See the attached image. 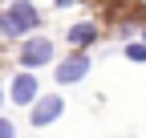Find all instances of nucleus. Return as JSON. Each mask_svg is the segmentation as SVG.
Here are the masks:
<instances>
[{
	"instance_id": "nucleus-5",
	"label": "nucleus",
	"mask_w": 146,
	"mask_h": 138,
	"mask_svg": "<svg viewBox=\"0 0 146 138\" xmlns=\"http://www.w3.org/2000/svg\"><path fill=\"white\" fill-rule=\"evenodd\" d=\"M65 110V102L57 94H45V98H36L33 102V126H49V122H57Z\"/></svg>"
},
{
	"instance_id": "nucleus-4",
	"label": "nucleus",
	"mask_w": 146,
	"mask_h": 138,
	"mask_svg": "<svg viewBox=\"0 0 146 138\" xmlns=\"http://www.w3.org/2000/svg\"><path fill=\"white\" fill-rule=\"evenodd\" d=\"M36 98H41V85H36L33 69L16 73V77H12V106H33Z\"/></svg>"
},
{
	"instance_id": "nucleus-6",
	"label": "nucleus",
	"mask_w": 146,
	"mask_h": 138,
	"mask_svg": "<svg viewBox=\"0 0 146 138\" xmlns=\"http://www.w3.org/2000/svg\"><path fill=\"white\" fill-rule=\"evenodd\" d=\"M94 41H98V29L89 25V21H81V25L69 29V45H73V49H89Z\"/></svg>"
},
{
	"instance_id": "nucleus-1",
	"label": "nucleus",
	"mask_w": 146,
	"mask_h": 138,
	"mask_svg": "<svg viewBox=\"0 0 146 138\" xmlns=\"http://www.w3.org/2000/svg\"><path fill=\"white\" fill-rule=\"evenodd\" d=\"M33 29H41V12H36L33 0H12V4L0 12V37L21 41L25 33H33Z\"/></svg>"
},
{
	"instance_id": "nucleus-2",
	"label": "nucleus",
	"mask_w": 146,
	"mask_h": 138,
	"mask_svg": "<svg viewBox=\"0 0 146 138\" xmlns=\"http://www.w3.org/2000/svg\"><path fill=\"white\" fill-rule=\"evenodd\" d=\"M53 61V41L49 37H29L25 45H21V65L25 69H41V65H49Z\"/></svg>"
},
{
	"instance_id": "nucleus-11",
	"label": "nucleus",
	"mask_w": 146,
	"mask_h": 138,
	"mask_svg": "<svg viewBox=\"0 0 146 138\" xmlns=\"http://www.w3.org/2000/svg\"><path fill=\"white\" fill-rule=\"evenodd\" d=\"M142 41H146V29H142Z\"/></svg>"
},
{
	"instance_id": "nucleus-9",
	"label": "nucleus",
	"mask_w": 146,
	"mask_h": 138,
	"mask_svg": "<svg viewBox=\"0 0 146 138\" xmlns=\"http://www.w3.org/2000/svg\"><path fill=\"white\" fill-rule=\"evenodd\" d=\"M53 4H57V8H69V4H73V0H53Z\"/></svg>"
},
{
	"instance_id": "nucleus-8",
	"label": "nucleus",
	"mask_w": 146,
	"mask_h": 138,
	"mask_svg": "<svg viewBox=\"0 0 146 138\" xmlns=\"http://www.w3.org/2000/svg\"><path fill=\"white\" fill-rule=\"evenodd\" d=\"M0 138H16V126L8 122V118H0Z\"/></svg>"
},
{
	"instance_id": "nucleus-7",
	"label": "nucleus",
	"mask_w": 146,
	"mask_h": 138,
	"mask_svg": "<svg viewBox=\"0 0 146 138\" xmlns=\"http://www.w3.org/2000/svg\"><path fill=\"white\" fill-rule=\"evenodd\" d=\"M126 61H142L146 65V41H130L126 45Z\"/></svg>"
},
{
	"instance_id": "nucleus-10",
	"label": "nucleus",
	"mask_w": 146,
	"mask_h": 138,
	"mask_svg": "<svg viewBox=\"0 0 146 138\" xmlns=\"http://www.w3.org/2000/svg\"><path fill=\"white\" fill-rule=\"evenodd\" d=\"M0 102H4V81H0Z\"/></svg>"
},
{
	"instance_id": "nucleus-3",
	"label": "nucleus",
	"mask_w": 146,
	"mask_h": 138,
	"mask_svg": "<svg viewBox=\"0 0 146 138\" xmlns=\"http://www.w3.org/2000/svg\"><path fill=\"white\" fill-rule=\"evenodd\" d=\"M85 73H89V53H81V49H77V53H69V57L57 65V81H61V85L81 81Z\"/></svg>"
}]
</instances>
